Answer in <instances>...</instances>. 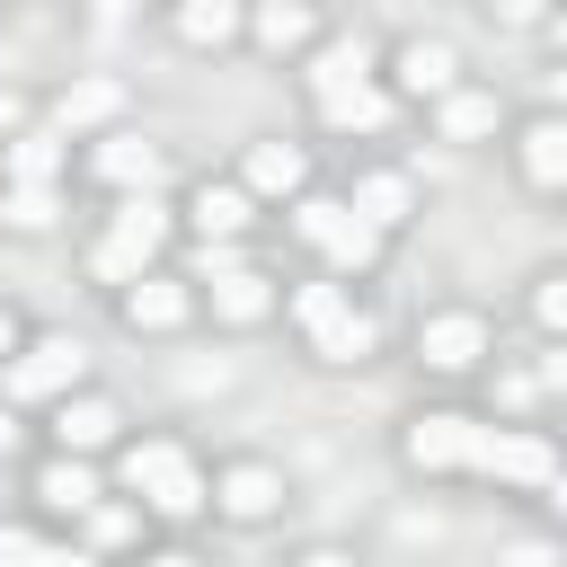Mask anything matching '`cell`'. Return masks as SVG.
Here are the masks:
<instances>
[{"label":"cell","instance_id":"1","mask_svg":"<svg viewBox=\"0 0 567 567\" xmlns=\"http://www.w3.org/2000/svg\"><path fill=\"white\" fill-rule=\"evenodd\" d=\"M408 461L416 470H487V478H514V487H549L558 461L540 434H514V425H470V416H416L408 425Z\"/></svg>","mask_w":567,"mask_h":567},{"label":"cell","instance_id":"2","mask_svg":"<svg viewBox=\"0 0 567 567\" xmlns=\"http://www.w3.org/2000/svg\"><path fill=\"white\" fill-rule=\"evenodd\" d=\"M159 239H168V213H159L151 195H133V204L115 213V230L89 248V275H97V284H133V275L151 266V248H159Z\"/></svg>","mask_w":567,"mask_h":567},{"label":"cell","instance_id":"3","mask_svg":"<svg viewBox=\"0 0 567 567\" xmlns=\"http://www.w3.org/2000/svg\"><path fill=\"white\" fill-rule=\"evenodd\" d=\"M292 310H301V328H310V346H319L328 363H363V354H372V319H363L337 284H301Z\"/></svg>","mask_w":567,"mask_h":567},{"label":"cell","instance_id":"4","mask_svg":"<svg viewBox=\"0 0 567 567\" xmlns=\"http://www.w3.org/2000/svg\"><path fill=\"white\" fill-rule=\"evenodd\" d=\"M124 487H133V496H151L159 514H195V505H204L195 461H186L177 443H133V452H124Z\"/></svg>","mask_w":567,"mask_h":567},{"label":"cell","instance_id":"5","mask_svg":"<svg viewBox=\"0 0 567 567\" xmlns=\"http://www.w3.org/2000/svg\"><path fill=\"white\" fill-rule=\"evenodd\" d=\"M89 372V346L80 337H44V346H27L18 363H9V399H53V390H71Z\"/></svg>","mask_w":567,"mask_h":567},{"label":"cell","instance_id":"6","mask_svg":"<svg viewBox=\"0 0 567 567\" xmlns=\"http://www.w3.org/2000/svg\"><path fill=\"white\" fill-rule=\"evenodd\" d=\"M292 221H301V239H319L337 266H372V248H381V230H363V221H354L346 204H328V195H310Z\"/></svg>","mask_w":567,"mask_h":567},{"label":"cell","instance_id":"7","mask_svg":"<svg viewBox=\"0 0 567 567\" xmlns=\"http://www.w3.org/2000/svg\"><path fill=\"white\" fill-rule=\"evenodd\" d=\"M416 354H425L434 372H461V363H478V354H487V328H478L470 310H443V319H425Z\"/></svg>","mask_w":567,"mask_h":567},{"label":"cell","instance_id":"8","mask_svg":"<svg viewBox=\"0 0 567 567\" xmlns=\"http://www.w3.org/2000/svg\"><path fill=\"white\" fill-rule=\"evenodd\" d=\"M97 177L151 195V186H159V151H151V142H106V151H97Z\"/></svg>","mask_w":567,"mask_h":567},{"label":"cell","instance_id":"9","mask_svg":"<svg viewBox=\"0 0 567 567\" xmlns=\"http://www.w3.org/2000/svg\"><path fill=\"white\" fill-rule=\"evenodd\" d=\"M186 310H195V301H186V284H151V275H142V284L124 292V319H133V328H177Z\"/></svg>","mask_w":567,"mask_h":567},{"label":"cell","instance_id":"10","mask_svg":"<svg viewBox=\"0 0 567 567\" xmlns=\"http://www.w3.org/2000/svg\"><path fill=\"white\" fill-rule=\"evenodd\" d=\"M319 115H328L337 133H372V124H390V97L363 80V89H337V97H319Z\"/></svg>","mask_w":567,"mask_h":567},{"label":"cell","instance_id":"11","mask_svg":"<svg viewBox=\"0 0 567 567\" xmlns=\"http://www.w3.org/2000/svg\"><path fill=\"white\" fill-rule=\"evenodd\" d=\"M523 168H532V186H558V177H567V124H558V115H540V124L523 133Z\"/></svg>","mask_w":567,"mask_h":567},{"label":"cell","instance_id":"12","mask_svg":"<svg viewBox=\"0 0 567 567\" xmlns=\"http://www.w3.org/2000/svg\"><path fill=\"white\" fill-rule=\"evenodd\" d=\"M346 213H354L363 230H390V221H408V177H363Z\"/></svg>","mask_w":567,"mask_h":567},{"label":"cell","instance_id":"13","mask_svg":"<svg viewBox=\"0 0 567 567\" xmlns=\"http://www.w3.org/2000/svg\"><path fill=\"white\" fill-rule=\"evenodd\" d=\"M266 301H275V292H266V275H248V266L213 275V310H221V319H239V328H248V319H266Z\"/></svg>","mask_w":567,"mask_h":567},{"label":"cell","instance_id":"14","mask_svg":"<svg viewBox=\"0 0 567 567\" xmlns=\"http://www.w3.org/2000/svg\"><path fill=\"white\" fill-rule=\"evenodd\" d=\"M399 80H408L416 97H452V44H408V53H399Z\"/></svg>","mask_w":567,"mask_h":567},{"label":"cell","instance_id":"15","mask_svg":"<svg viewBox=\"0 0 567 567\" xmlns=\"http://www.w3.org/2000/svg\"><path fill=\"white\" fill-rule=\"evenodd\" d=\"M248 186H257V195H292V186H301V151H292V142H257V151H248Z\"/></svg>","mask_w":567,"mask_h":567},{"label":"cell","instance_id":"16","mask_svg":"<svg viewBox=\"0 0 567 567\" xmlns=\"http://www.w3.org/2000/svg\"><path fill=\"white\" fill-rule=\"evenodd\" d=\"M275 496H284V487H275V470H257V461H239V470L221 478V505H230L239 523H257V514H266Z\"/></svg>","mask_w":567,"mask_h":567},{"label":"cell","instance_id":"17","mask_svg":"<svg viewBox=\"0 0 567 567\" xmlns=\"http://www.w3.org/2000/svg\"><path fill=\"white\" fill-rule=\"evenodd\" d=\"M62 443H71V452L115 443V408H106V399H71V408H62Z\"/></svg>","mask_w":567,"mask_h":567},{"label":"cell","instance_id":"18","mask_svg":"<svg viewBox=\"0 0 567 567\" xmlns=\"http://www.w3.org/2000/svg\"><path fill=\"white\" fill-rule=\"evenodd\" d=\"M195 221H204V248H213V239H230V230L248 221V195H239V186H204V195H195Z\"/></svg>","mask_w":567,"mask_h":567},{"label":"cell","instance_id":"19","mask_svg":"<svg viewBox=\"0 0 567 567\" xmlns=\"http://www.w3.org/2000/svg\"><path fill=\"white\" fill-rule=\"evenodd\" d=\"M487 124H496V97H478V89H452V97H443V133H452V142H478Z\"/></svg>","mask_w":567,"mask_h":567},{"label":"cell","instance_id":"20","mask_svg":"<svg viewBox=\"0 0 567 567\" xmlns=\"http://www.w3.org/2000/svg\"><path fill=\"white\" fill-rule=\"evenodd\" d=\"M363 71H372V53H363V44H328V53H319V97L363 89Z\"/></svg>","mask_w":567,"mask_h":567},{"label":"cell","instance_id":"21","mask_svg":"<svg viewBox=\"0 0 567 567\" xmlns=\"http://www.w3.org/2000/svg\"><path fill=\"white\" fill-rule=\"evenodd\" d=\"M44 505H62V514H80V505H97V478H89L80 461H53V470H44Z\"/></svg>","mask_w":567,"mask_h":567},{"label":"cell","instance_id":"22","mask_svg":"<svg viewBox=\"0 0 567 567\" xmlns=\"http://www.w3.org/2000/svg\"><path fill=\"white\" fill-rule=\"evenodd\" d=\"M230 27H239V18H230V0H195V9L177 18V35H186V44H221Z\"/></svg>","mask_w":567,"mask_h":567},{"label":"cell","instance_id":"23","mask_svg":"<svg viewBox=\"0 0 567 567\" xmlns=\"http://www.w3.org/2000/svg\"><path fill=\"white\" fill-rule=\"evenodd\" d=\"M97 115H115V80H71L62 124H97Z\"/></svg>","mask_w":567,"mask_h":567},{"label":"cell","instance_id":"24","mask_svg":"<svg viewBox=\"0 0 567 567\" xmlns=\"http://www.w3.org/2000/svg\"><path fill=\"white\" fill-rule=\"evenodd\" d=\"M53 159H62V142H53V133H27V142L9 151V168H18V186H44V177H53Z\"/></svg>","mask_w":567,"mask_h":567},{"label":"cell","instance_id":"25","mask_svg":"<svg viewBox=\"0 0 567 567\" xmlns=\"http://www.w3.org/2000/svg\"><path fill=\"white\" fill-rule=\"evenodd\" d=\"M257 35L284 53V44H301L310 35V9H292V0H275V9H257Z\"/></svg>","mask_w":567,"mask_h":567},{"label":"cell","instance_id":"26","mask_svg":"<svg viewBox=\"0 0 567 567\" xmlns=\"http://www.w3.org/2000/svg\"><path fill=\"white\" fill-rule=\"evenodd\" d=\"M9 221H18V230H44V221H53V186H18V195H9Z\"/></svg>","mask_w":567,"mask_h":567},{"label":"cell","instance_id":"27","mask_svg":"<svg viewBox=\"0 0 567 567\" xmlns=\"http://www.w3.org/2000/svg\"><path fill=\"white\" fill-rule=\"evenodd\" d=\"M53 549L35 540V532H18V523H0V567H44Z\"/></svg>","mask_w":567,"mask_h":567},{"label":"cell","instance_id":"28","mask_svg":"<svg viewBox=\"0 0 567 567\" xmlns=\"http://www.w3.org/2000/svg\"><path fill=\"white\" fill-rule=\"evenodd\" d=\"M505 567H558V549H549V540H514V549H505Z\"/></svg>","mask_w":567,"mask_h":567},{"label":"cell","instance_id":"29","mask_svg":"<svg viewBox=\"0 0 567 567\" xmlns=\"http://www.w3.org/2000/svg\"><path fill=\"white\" fill-rule=\"evenodd\" d=\"M532 310H540V328H558V319H567V284H540V301H532Z\"/></svg>","mask_w":567,"mask_h":567},{"label":"cell","instance_id":"30","mask_svg":"<svg viewBox=\"0 0 567 567\" xmlns=\"http://www.w3.org/2000/svg\"><path fill=\"white\" fill-rule=\"evenodd\" d=\"M301 567H354V558H337V549H310V558H301Z\"/></svg>","mask_w":567,"mask_h":567},{"label":"cell","instance_id":"31","mask_svg":"<svg viewBox=\"0 0 567 567\" xmlns=\"http://www.w3.org/2000/svg\"><path fill=\"white\" fill-rule=\"evenodd\" d=\"M9 124H18V97H9V89H0V133H9Z\"/></svg>","mask_w":567,"mask_h":567},{"label":"cell","instance_id":"32","mask_svg":"<svg viewBox=\"0 0 567 567\" xmlns=\"http://www.w3.org/2000/svg\"><path fill=\"white\" fill-rule=\"evenodd\" d=\"M9 443H18V425H9V416H0V461H9Z\"/></svg>","mask_w":567,"mask_h":567},{"label":"cell","instance_id":"33","mask_svg":"<svg viewBox=\"0 0 567 567\" xmlns=\"http://www.w3.org/2000/svg\"><path fill=\"white\" fill-rule=\"evenodd\" d=\"M44 567H89V558H71V549H53V558H44Z\"/></svg>","mask_w":567,"mask_h":567},{"label":"cell","instance_id":"34","mask_svg":"<svg viewBox=\"0 0 567 567\" xmlns=\"http://www.w3.org/2000/svg\"><path fill=\"white\" fill-rule=\"evenodd\" d=\"M9 346H18V328H9V310H0V354H9Z\"/></svg>","mask_w":567,"mask_h":567},{"label":"cell","instance_id":"35","mask_svg":"<svg viewBox=\"0 0 567 567\" xmlns=\"http://www.w3.org/2000/svg\"><path fill=\"white\" fill-rule=\"evenodd\" d=\"M151 567H195V558H151Z\"/></svg>","mask_w":567,"mask_h":567}]
</instances>
